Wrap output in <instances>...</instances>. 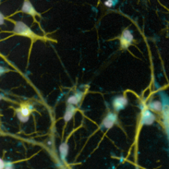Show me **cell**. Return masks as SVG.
<instances>
[{"instance_id": "1", "label": "cell", "mask_w": 169, "mask_h": 169, "mask_svg": "<svg viewBox=\"0 0 169 169\" xmlns=\"http://www.w3.org/2000/svg\"><path fill=\"white\" fill-rule=\"evenodd\" d=\"M10 21L14 23V29L13 33V35L22 36V37H27L31 40L32 43H34L37 40H44V37H41L35 34L31 30V28L28 26L25 23L22 21H15L10 19Z\"/></svg>"}, {"instance_id": "12", "label": "cell", "mask_w": 169, "mask_h": 169, "mask_svg": "<svg viewBox=\"0 0 169 169\" xmlns=\"http://www.w3.org/2000/svg\"><path fill=\"white\" fill-rule=\"evenodd\" d=\"M114 3V1H112V0H107L105 2V5L107 6V7H111L113 6Z\"/></svg>"}, {"instance_id": "5", "label": "cell", "mask_w": 169, "mask_h": 169, "mask_svg": "<svg viewBox=\"0 0 169 169\" xmlns=\"http://www.w3.org/2000/svg\"><path fill=\"white\" fill-rule=\"evenodd\" d=\"M117 120H118V116H117L116 114L114 112H110L103 119L101 124L104 128L109 130L116 124Z\"/></svg>"}, {"instance_id": "7", "label": "cell", "mask_w": 169, "mask_h": 169, "mask_svg": "<svg viewBox=\"0 0 169 169\" xmlns=\"http://www.w3.org/2000/svg\"><path fill=\"white\" fill-rule=\"evenodd\" d=\"M21 12L30 15L31 16H32L34 18V19H35L36 16L40 17V15L36 11L35 7H34L33 5H32V3H31L29 0H24V1L23 5H22L21 10Z\"/></svg>"}, {"instance_id": "17", "label": "cell", "mask_w": 169, "mask_h": 169, "mask_svg": "<svg viewBox=\"0 0 169 169\" xmlns=\"http://www.w3.org/2000/svg\"><path fill=\"white\" fill-rule=\"evenodd\" d=\"M2 98H3V97H2V96L1 95V94H0V100H1Z\"/></svg>"}, {"instance_id": "16", "label": "cell", "mask_w": 169, "mask_h": 169, "mask_svg": "<svg viewBox=\"0 0 169 169\" xmlns=\"http://www.w3.org/2000/svg\"><path fill=\"white\" fill-rule=\"evenodd\" d=\"M5 71H6V69L4 68V67L0 66V76H1L3 73H5Z\"/></svg>"}, {"instance_id": "8", "label": "cell", "mask_w": 169, "mask_h": 169, "mask_svg": "<svg viewBox=\"0 0 169 169\" xmlns=\"http://www.w3.org/2000/svg\"><path fill=\"white\" fill-rule=\"evenodd\" d=\"M77 108L73 105H68L67 107V109L66 110V112H65V114L64 116V120L65 121V123H66V125L68 121H70L72 118H73L74 114H75L77 112Z\"/></svg>"}, {"instance_id": "6", "label": "cell", "mask_w": 169, "mask_h": 169, "mask_svg": "<svg viewBox=\"0 0 169 169\" xmlns=\"http://www.w3.org/2000/svg\"><path fill=\"white\" fill-rule=\"evenodd\" d=\"M128 98L125 94L117 96L115 98L112 102V106L115 112H119L121 110L124 109L128 105Z\"/></svg>"}, {"instance_id": "18", "label": "cell", "mask_w": 169, "mask_h": 169, "mask_svg": "<svg viewBox=\"0 0 169 169\" xmlns=\"http://www.w3.org/2000/svg\"><path fill=\"white\" fill-rule=\"evenodd\" d=\"M112 1H115V0H112Z\"/></svg>"}, {"instance_id": "14", "label": "cell", "mask_w": 169, "mask_h": 169, "mask_svg": "<svg viewBox=\"0 0 169 169\" xmlns=\"http://www.w3.org/2000/svg\"><path fill=\"white\" fill-rule=\"evenodd\" d=\"M5 17H4L3 15L0 12V25H2L5 23Z\"/></svg>"}, {"instance_id": "4", "label": "cell", "mask_w": 169, "mask_h": 169, "mask_svg": "<svg viewBox=\"0 0 169 169\" xmlns=\"http://www.w3.org/2000/svg\"><path fill=\"white\" fill-rule=\"evenodd\" d=\"M33 109V106L31 105H22L21 107L17 110V116L19 120L23 123L26 122L29 120Z\"/></svg>"}, {"instance_id": "10", "label": "cell", "mask_w": 169, "mask_h": 169, "mask_svg": "<svg viewBox=\"0 0 169 169\" xmlns=\"http://www.w3.org/2000/svg\"><path fill=\"white\" fill-rule=\"evenodd\" d=\"M148 109L152 112L155 113H161L163 109V104L159 100H155L149 103Z\"/></svg>"}, {"instance_id": "13", "label": "cell", "mask_w": 169, "mask_h": 169, "mask_svg": "<svg viewBox=\"0 0 169 169\" xmlns=\"http://www.w3.org/2000/svg\"><path fill=\"white\" fill-rule=\"evenodd\" d=\"M3 169H13V165L11 163H5V166Z\"/></svg>"}, {"instance_id": "2", "label": "cell", "mask_w": 169, "mask_h": 169, "mask_svg": "<svg viewBox=\"0 0 169 169\" xmlns=\"http://www.w3.org/2000/svg\"><path fill=\"white\" fill-rule=\"evenodd\" d=\"M141 124L149 126L151 125L155 120V115L153 114V112L148 109L147 106H145L142 109L141 114Z\"/></svg>"}, {"instance_id": "15", "label": "cell", "mask_w": 169, "mask_h": 169, "mask_svg": "<svg viewBox=\"0 0 169 169\" xmlns=\"http://www.w3.org/2000/svg\"><path fill=\"white\" fill-rule=\"evenodd\" d=\"M5 166V163L1 159H0V169H3Z\"/></svg>"}, {"instance_id": "3", "label": "cell", "mask_w": 169, "mask_h": 169, "mask_svg": "<svg viewBox=\"0 0 169 169\" xmlns=\"http://www.w3.org/2000/svg\"><path fill=\"white\" fill-rule=\"evenodd\" d=\"M120 42V46L121 49H128L130 46L132 44L134 41V36H133L132 32L126 29L123 31L120 37H119Z\"/></svg>"}, {"instance_id": "11", "label": "cell", "mask_w": 169, "mask_h": 169, "mask_svg": "<svg viewBox=\"0 0 169 169\" xmlns=\"http://www.w3.org/2000/svg\"><path fill=\"white\" fill-rule=\"evenodd\" d=\"M68 144H67V141L66 140L65 142H63L60 146V157L63 162H66V161L67 154H68Z\"/></svg>"}, {"instance_id": "9", "label": "cell", "mask_w": 169, "mask_h": 169, "mask_svg": "<svg viewBox=\"0 0 169 169\" xmlns=\"http://www.w3.org/2000/svg\"><path fill=\"white\" fill-rule=\"evenodd\" d=\"M85 93L83 92H79V93H76L73 95H71L67 98V105H77L79 103L83 98L84 97Z\"/></svg>"}]
</instances>
